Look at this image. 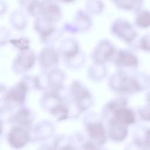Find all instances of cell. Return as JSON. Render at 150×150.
Masks as SVG:
<instances>
[{
    "instance_id": "7c38bea8",
    "label": "cell",
    "mask_w": 150,
    "mask_h": 150,
    "mask_svg": "<svg viewBox=\"0 0 150 150\" xmlns=\"http://www.w3.org/2000/svg\"><path fill=\"white\" fill-rule=\"evenodd\" d=\"M31 142L44 141L49 139L54 132L55 128L52 122L43 120L29 127Z\"/></svg>"
},
{
    "instance_id": "d4e9b609",
    "label": "cell",
    "mask_w": 150,
    "mask_h": 150,
    "mask_svg": "<svg viewBox=\"0 0 150 150\" xmlns=\"http://www.w3.org/2000/svg\"><path fill=\"white\" fill-rule=\"evenodd\" d=\"M138 47L145 52H150V33L141 37L138 43Z\"/></svg>"
},
{
    "instance_id": "603a6c76",
    "label": "cell",
    "mask_w": 150,
    "mask_h": 150,
    "mask_svg": "<svg viewBox=\"0 0 150 150\" xmlns=\"http://www.w3.org/2000/svg\"><path fill=\"white\" fill-rule=\"evenodd\" d=\"M10 30L5 26H0V47L5 46L9 43L11 37Z\"/></svg>"
},
{
    "instance_id": "f1b7e54d",
    "label": "cell",
    "mask_w": 150,
    "mask_h": 150,
    "mask_svg": "<svg viewBox=\"0 0 150 150\" xmlns=\"http://www.w3.org/2000/svg\"><path fill=\"white\" fill-rule=\"evenodd\" d=\"M38 150H54L52 145H49L47 144H42L38 148Z\"/></svg>"
},
{
    "instance_id": "484cf974",
    "label": "cell",
    "mask_w": 150,
    "mask_h": 150,
    "mask_svg": "<svg viewBox=\"0 0 150 150\" xmlns=\"http://www.w3.org/2000/svg\"><path fill=\"white\" fill-rule=\"evenodd\" d=\"M32 1L33 0H18V3L20 6V9L25 11Z\"/></svg>"
},
{
    "instance_id": "e0dca14e",
    "label": "cell",
    "mask_w": 150,
    "mask_h": 150,
    "mask_svg": "<svg viewBox=\"0 0 150 150\" xmlns=\"http://www.w3.org/2000/svg\"><path fill=\"white\" fill-rule=\"evenodd\" d=\"M26 13L21 9L13 10L9 15V23L15 30L23 31L28 25V20Z\"/></svg>"
},
{
    "instance_id": "5bb4252c",
    "label": "cell",
    "mask_w": 150,
    "mask_h": 150,
    "mask_svg": "<svg viewBox=\"0 0 150 150\" xmlns=\"http://www.w3.org/2000/svg\"><path fill=\"white\" fill-rule=\"evenodd\" d=\"M41 16L48 22L55 24L59 22L62 17V11L54 0H42Z\"/></svg>"
},
{
    "instance_id": "44dd1931",
    "label": "cell",
    "mask_w": 150,
    "mask_h": 150,
    "mask_svg": "<svg viewBox=\"0 0 150 150\" xmlns=\"http://www.w3.org/2000/svg\"><path fill=\"white\" fill-rule=\"evenodd\" d=\"M9 43L18 52L29 50L30 47V40L25 36L11 38L9 39Z\"/></svg>"
},
{
    "instance_id": "4316f807",
    "label": "cell",
    "mask_w": 150,
    "mask_h": 150,
    "mask_svg": "<svg viewBox=\"0 0 150 150\" xmlns=\"http://www.w3.org/2000/svg\"><path fill=\"white\" fill-rule=\"evenodd\" d=\"M8 88L4 84H0V102L4 101Z\"/></svg>"
},
{
    "instance_id": "4dcf8cb0",
    "label": "cell",
    "mask_w": 150,
    "mask_h": 150,
    "mask_svg": "<svg viewBox=\"0 0 150 150\" xmlns=\"http://www.w3.org/2000/svg\"><path fill=\"white\" fill-rule=\"evenodd\" d=\"M57 2H60V3H63V4H70L72 3L73 2H74L76 0H54Z\"/></svg>"
},
{
    "instance_id": "8992f818",
    "label": "cell",
    "mask_w": 150,
    "mask_h": 150,
    "mask_svg": "<svg viewBox=\"0 0 150 150\" xmlns=\"http://www.w3.org/2000/svg\"><path fill=\"white\" fill-rule=\"evenodd\" d=\"M113 35L127 44L133 43L138 37V33L133 25L125 19H117L111 25Z\"/></svg>"
},
{
    "instance_id": "d6986e66",
    "label": "cell",
    "mask_w": 150,
    "mask_h": 150,
    "mask_svg": "<svg viewBox=\"0 0 150 150\" xmlns=\"http://www.w3.org/2000/svg\"><path fill=\"white\" fill-rule=\"evenodd\" d=\"M112 2L121 10L135 12L142 9L143 4V0H113Z\"/></svg>"
},
{
    "instance_id": "8fae6325",
    "label": "cell",
    "mask_w": 150,
    "mask_h": 150,
    "mask_svg": "<svg viewBox=\"0 0 150 150\" xmlns=\"http://www.w3.org/2000/svg\"><path fill=\"white\" fill-rule=\"evenodd\" d=\"M113 44L107 39H102L91 52V57L95 63L103 64L112 59L115 53Z\"/></svg>"
},
{
    "instance_id": "7402d4cb",
    "label": "cell",
    "mask_w": 150,
    "mask_h": 150,
    "mask_svg": "<svg viewBox=\"0 0 150 150\" xmlns=\"http://www.w3.org/2000/svg\"><path fill=\"white\" fill-rule=\"evenodd\" d=\"M104 5L101 0H87L85 5V11L90 15H98L103 12Z\"/></svg>"
},
{
    "instance_id": "f546056e",
    "label": "cell",
    "mask_w": 150,
    "mask_h": 150,
    "mask_svg": "<svg viewBox=\"0 0 150 150\" xmlns=\"http://www.w3.org/2000/svg\"><path fill=\"white\" fill-rule=\"evenodd\" d=\"M4 121L0 118V142L3 137L4 134Z\"/></svg>"
},
{
    "instance_id": "277c9868",
    "label": "cell",
    "mask_w": 150,
    "mask_h": 150,
    "mask_svg": "<svg viewBox=\"0 0 150 150\" xmlns=\"http://www.w3.org/2000/svg\"><path fill=\"white\" fill-rule=\"evenodd\" d=\"M83 123L89 140L98 146L103 145L106 140V131L101 121L89 113L84 117Z\"/></svg>"
},
{
    "instance_id": "4fadbf2b",
    "label": "cell",
    "mask_w": 150,
    "mask_h": 150,
    "mask_svg": "<svg viewBox=\"0 0 150 150\" xmlns=\"http://www.w3.org/2000/svg\"><path fill=\"white\" fill-rule=\"evenodd\" d=\"M57 49L63 62L72 59L82 52L78 40L73 37L63 39Z\"/></svg>"
},
{
    "instance_id": "cb8c5ba5",
    "label": "cell",
    "mask_w": 150,
    "mask_h": 150,
    "mask_svg": "<svg viewBox=\"0 0 150 150\" xmlns=\"http://www.w3.org/2000/svg\"><path fill=\"white\" fill-rule=\"evenodd\" d=\"M141 138L136 139L137 144L144 148H150V129H147L143 132Z\"/></svg>"
},
{
    "instance_id": "ac0fdd59",
    "label": "cell",
    "mask_w": 150,
    "mask_h": 150,
    "mask_svg": "<svg viewBox=\"0 0 150 150\" xmlns=\"http://www.w3.org/2000/svg\"><path fill=\"white\" fill-rule=\"evenodd\" d=\"M126 126L115 120H110L108 133L111 138L117 141L124 139L127 135V128Z\"/></svg>"
},
{
    "instance_id": "9a60e30c",
    "label": "cell",
    "mask_w": 150,
    "mask_h": 150,
    "mask_svg": "<svg viewBox=\"0 0 150 150\" xmlns=\"http://www.w3.org/2000/svg\"><path fill=\"white\" fill-rule=\"evenodd\" d=\"M35 115L32 110L24 105L15 110L9 117L8 122L13 125L29 127L32 125Z\"/></svg>"
},
{
    "instance_id": "9c48e42d",
    "label": "cell",
    "mask_w": 150,
    "mask_h": 150,
    "mask_svg": "<svg viewBox=\"0 0 150 150\" xmlns=\"http://www.w3.org/2000/svg\"><path fill=\"white\" fill-rule=\"evenodd\" d=\"M37 60V56L30 49L18 52L12 63V70L18 74H23L30 71Z\"/></svg>"
},
{
    "instance_id": "ffe728a7",
    "label": "cell",
    "mask_w": 150,
    "mask_h": 150,
    "mask_svg": "<svg viewBox=\"0 0 150 150\" xmlns=\"http://www.w3.org/2000/svg\"><path fill=\"white\" fill-rule=\"evenodd\" d=\"M137 26L141 29H148L150 27V11L141 9L137 12L135 18Z\"/></svg>"
},
{
    "instance_id": "30bf717a",
    "label": "cell",
    "mask_w": 150,
    "mask_h": 150,
    "mask_svg": "<svg viewBox=\"0 0 150 150\" xmlns=\"http://www.w3.org/2000/svg\"><path fill=\"white\" fill-rule=\"evenodd\" d=\"M60 57L58 49L54 47L53 45L45 46L37 55V60L40 67L46 71L57 67L59 63Z\"/></svg>"
},
{
    "instance_id": "3957f363",
    "label": "cell",
    "mask_w": 150,
    "mask_h": 150,
    "mask_svg": "<svg viewBox=\"0 0 150 150\" xmlns=\"http://www.w3.org/2000/svg\"><path fill=\"white\" fill-rule=\"evenodd\" d=\"M29 89L21 80L8 89L3 105L13 112L17 108L23 106Z\"/></svg>"
},
{
    "instance_id": "7a4b0ae2",
    "label": "cell",
    "mask_w": 150,
    "mask_h": 150,
    "mask_svg": "<svg viewBox=\"0 0 150 150\" xmlns=\"http://www.w3.org/2000/svg\"><path fill=\"white\" fill-rule=\"evenodd\" d=\"M69 98L73 104L82 113L87 110L93 103L90 91L79 80H73L68 88Z\"/></svg>"
},
{
    "instance_id": "52a82bcc",
    "label": "cell",
    "mask_w": 150,
    "mask_h": 150,
    "mask_svg": "<svg viewBox=\"0 0 150 150\" xmlns=\"http://www.w3.org/2000/svg\"><path fill=\"white\" fill-rule=\"evenodd\" d=\"M111 83L112 89L120 93L132 94L141 90L142 88L137 79L123 72L113 76Z\"/></svg>"
},
{
    "instance_id": "5b68a950",
    "label": "cell",
    "mask_w": 150,
    "mask_h": 150,
    "mask_svg": "<svg viewBox=\"0 0 150 150\" xmlns=\"http://www.w3.org/2000/svg\"><path fill=\"white\" fill-rule=\"evenodd\" d=\"M90 16L85 10H78L71 22L64 23L62 29V31L63 33L69 34H76L88 31L92 25Z\"/></svg>"
},
{
    "instance_id": "2e32d148",
    "label": "cell",
    "mask_w": 150,
    "mask_h": 150,
    "mask_svg": "<svg viewBox=\"0 0 150 150\" xmlns=\"http://www.w3.org/2000/svg\"><path fill=\"white\" fill-rule=\"evenodd\" d=\"M114 64L121 68L135 69L138 64V59L132 52L121 49L115 52L111 59Z\"/></svg>"
},
{
    "instance_id": "83f0119b",
    "label": "cell",
    "mask_w": 150,
    "mask_h": 150,
    "mask_svg": "<svg viewBox=\"0 0 150 150\" xmlns=\"http://www.w3.org/2000/svg\"><path fill=\"white\" fill-rule=\"evenodd\" d=\"M8 10L7 3L4 0H0V16L4 15Z\"/></svg>"
},
{
    "instance_id": "6da1fadb",
    "label": "cell",
    "mask_w": 150,
    "mask_h": 150,
    "mask_svg": "<svg viewBox=\"0 0 150 150\" xmlns=\"http://www.w3.org/2000/svg\"><path fill=\"white\" fill-rule=\"evenodd\" d=\"M35 32L38 35L39 42L45 46L53 45L63 35L62 29H59L42 16L35 18L33 24Z\"/></svg>"
},
{
    "instance_id": "ba28073f",
    "label": "cell",
    "mask_w": 150,
    "mask_h": 150,
    "mask_svg": "<svg viewBox=\"0 0 150 150\" xmlns=\"http://www.w3.org/2000/svg\"><path fill=\"white\" fill-rule=\"evenodd\" d=\"M6 141L13 149L19 150L23 148L31 142L29 127L13 125L6 135Z\"/></svg>"
}]
</instances>
